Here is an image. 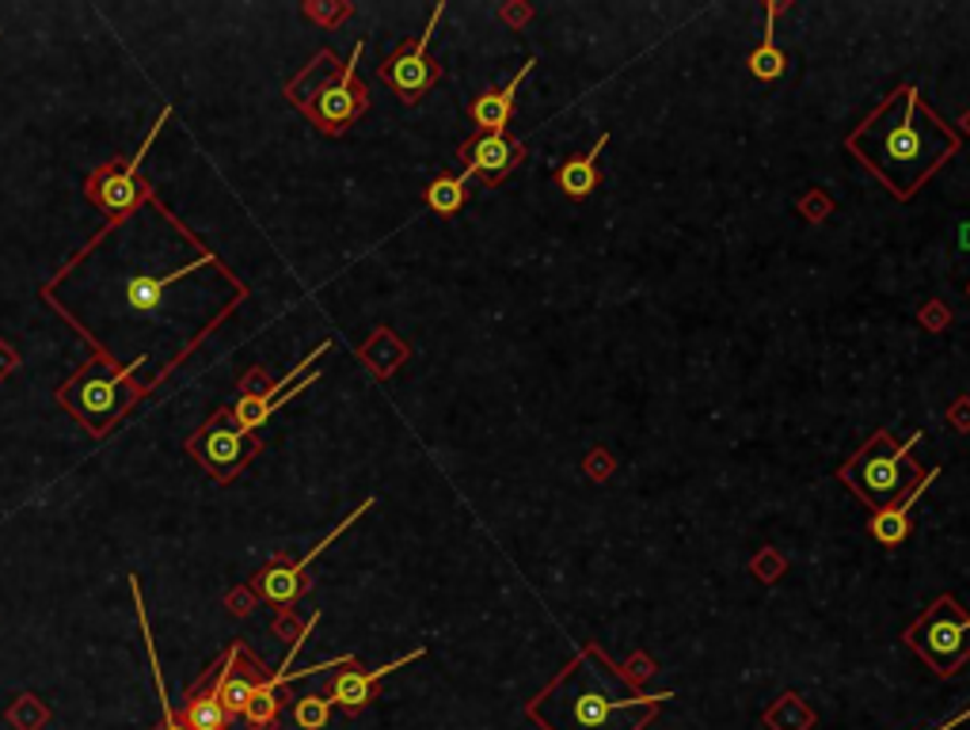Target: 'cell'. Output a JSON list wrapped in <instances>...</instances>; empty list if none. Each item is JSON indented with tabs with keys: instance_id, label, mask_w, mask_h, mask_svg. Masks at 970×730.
<instances>
[{
	"instance_id": "obj_5",
	"label": "cell",
	"mask_w": 970,
	"mask_h": 730,
	"mask_svg": "<svg viewBox=\"0 0 970 730\" xmlns=\"http://www.w3.org/2000/svg\"><path fill=\"white\" fill-rule=\"evenodd\" d=\"M903 643L936 673L941 681L956 678L970 663V613L951 594H941L910 628Z\"/></svg>"
},
{
	"instance_id": "obj_25",
	"label": "cell",
	"mask_w": 970,
	"mask_h": 730,
	"mask_svg": "<svg viewBox=\"0 0 970 730\" xmlns=\"http://www.w3.org/2000/svg\"><path fill=\"white\" fill-rule=\"evenodd\" d=\"M967 719H970V708H963V712H959V716H951V719H944V723L936 727V730H959V727L967 723Z\"/></svg>"
},
{
	"instance_id": "obj_13",
	"label": "cell",
	"mask_w": 970,
	"mask_h": 730,
	"mask_svg": "<svg viewBox=\"0 0 970 730\" xmlns=\"http://www.w3.org/2000/svg\"><path fill=\"white\" fill-rule=\"evenodd\" d=\"M526 157V145L511 134H476L472 141L461 145V160H465V175H480L488 187H499L514 168Z\"/></svg>"
},
{
	"instance_id": "obj_23",
	"label": "cell",
	"mask_w": 970,
	"mask_h": 730,
	"mask_svg": "<svg viewBox=\"0 0 970 730\" xmlns=\"http://www.w3.org/2000/svg\"><path fill=\"white\" fill-rule=\"evenodd\" d=\"M468 198V175H438L427 187V206L438 213V218H453V213L465 206Z\"/></svg>"
},
{
	"instance_id": "obj_1",
	"label": "cell",
	"mask_w": 970,
	"mask_h": 730,
	"mask_svg": "<svg viewBox=\"0 0 970 730\" xmlns=\"http://www.w3.org/2000/svg\"><path fill=\"white\" fill-rule=\"evenodd\" d=\"M963 137L929 107L918 84H898L849 137L845 149L883 183L898 202L913 198L951 157Z\"/></svg>"
},
{
	"instance_id": "obj_4",
	"label": "cell",
	"mask_w": 970,
	"mask_h": 730,
	"mask_svg": "<svg viewBox=\"0 0 970 730\" xmlns=\"http://www.w3.org/2000/svg\"><path fill=\"white\" fill-rule=\"evenodd\" d=\"M921 437H925V430L910 434L906 442H895L891 430H875V434L868 437L842 468H837V480H842L872 514L891 503H898V498L910 495V491L921 483V475H925V468L910 457L913 445H918Z\"/></svg>"
},
{
	"instance_id": "obj_8",
	"label": "cell",
	"mask_w": 970,
	"mask_h": 730,
	"mask_svg": "<svg viewBox=\"0 0 970 730\" xmlns=\"http://www.w3.org/2000/svg\"><path fill=\"white\" fill-rule=\"evenodd\" d=\"M442 15H445V4H434L427 27L415 38H407V42H400L396 50L381 61V69H377V76H381L404 103H419V99L442 81V65L430 58V38H434Z\"/></svg>"
},
{
	"instance_id": "obj_3",
	"label": "cell",
	"mask_w": 970,
	"mask_h": 730,
	"mask_svg": "<svg viewBox=\"0 0 970 730\" xmlns=\"http://www.w3.org/2000/svg\"><path fill=\"white\" fill-rule=\"evenodd\" d=\"M361 42L351 50V58L339 61L331 50H320L305 73H297L286 84V96L294 107H302L305 119L328 137H339L369 111V91L358 81Z\"/></svg>"
},
{
	"instance_id": "obj_7",
	"label": "cell",
	"mask_w": 970,
	"mask_h": 730,
	"mask_svg": "<svg viewBox=\"0 0 970 730\" xmlns=\"http://www.w3.org/2000/svg\"><path fill=\"white\" fill-rule=\"evenodd\" d=\"M168 119H172V107H164V111H160V119L152 122L149 137H145V141H142V149L130 152V160H111V164L96 168V172L88 175V183H84V195H88V202H96L99 210H103L107 218H111V225H107L103 233H99L91 244L103 240V236L111 233V228L119 225V221H126L130 213H134L142 202H152V187L142 180V175H137V168H142L145 152L152 149V141H157V134H160V129H164V122H168Z\"/></svg>"
},
{
	"instance_id": "obj_2",
	"label": "cell",
	"mask_w": 970,
	"mask_h": 730,
	"mask_svg": "<svg viewBox=\"0 0 970 730\" xmlns=\"http://www.w3.org/2000/svg\"><path fill=\"white\" fill-rule=\"evenodd\" d=\"M662 701L674 693H636L633 678L590 643L526 704V716L541 730H647Z\"/></svg>"
},
{
	"instance_id": "obj_16",
	"label": "cell",
	"mask_w": 970,
	"mask_h": 730,
	"mask_svg": "<svg viewBox=\"0 0 970 730\" xmlns=\"http://www.w3.org/2000/svg\"><path fill=\"white\" fill-rule=\"evenodd\" d=\"M537 69V58H526V65L514 73V81L506 88H488L472 103V126L480 134H506V126L514 122V107H518V88L526 84V76Z\"/></svg>"
},
{
	"instance_id": "obj_9",
	"label": "cell",
	"mask_w": 970,
	"mask_h": 730,
	"mask_svg": "<svg viewBox=\"0 0 970 730\" xmlns=\"http://www.w3.org/2000/svg\"><path fill=\"white\" fill-rule=\"evenodd\" d=\"M187 449H191V457H195L198 465L213 475V480L229 483L233 475H241L244 468L251 465V457H259L263 442H259L256 434L236 430L233 419H229V407H221V411H213V419L206 422L195 437H191Z\"/></svg>"
},
{
	"instance_id": "obj_14",
	"label": "cell",
	"mask_w": 970,
	"mask_h": 730,
	"mask_svg": "<svg viewBox=\"0 0 970 730\" xmlns=\"http://www.w3.org/2000/svg\"><path fill=\"white\" fill-rule=\"evenodd\" d=\"M263 670L267 666L259 663L244 643H233V647L225 651V663H221V673H218V701L225 704L229 719H244L251 693H256V685L267 678Z\"/></svg>"
},
{
	"instance_id": "obj_22",
	"label": "cell",
	"mask_w": 970,
	"mask_h": 730,
	"mask_svg": "<svg viewBox=\"0 0 970 730\" xmlns=\"http://www.w3.org/2000/svg\"><path fill=\"white\" fill-rule=\"evenodd\" d=\"M765 727L769 730H811L814 727V712L807 708V701L799 693H784L773 708H765Z\"/></svg>"
},
{
	"instance_id": "obj_6",
	"label": "cell",
	"mask_w": 970,
	"mask_h": 730,
	"mask_svg": "<svg viewBox=\"0 0 970 730\" xmlns=\"http://www.w3.org/2000/svg\"><path fill=\"white\" fill-rule=\"evenodd\" d=\"M137 366H145V358H134V362L122 369H114L111 362H88L65 388H58V399L81 415L91 434H107V430L114 426V419L137 399L134 392L126 388V381L137 373Z\"/></svg>"
},
{
	"instance_id": "obj_19",
	"label": "cell",
	"mask_w": 970,
	"mask_h": 730,
	"mask_svg": "<svg viewBox=\"0 0 970 730\" xmlns=\"http://www.w3.org/2000/svg\"><path fill=\"white\" fill-rule=\"evenodd\" d=\"M206 263H213V256H202V259H195V263L191 267H183V271H172V274H164V279H134L126 286V305H130V312H137V317H145V312H157L160 305H164V289L172 286V282H180V279H187V274H195L198 267H206Z\"/></svg>"
},
{
	"instance_id": "obj_10",
	"label": "cell",
	"mask_w": 970,
	"mask_h": 730,
	"mask_svg": "<svg viewBox=\"0 0 970 730\" xmlns=\"http://www.w3.org/2000/svg\"><path fill=\"white\" fill-rule=\"evenodd\" d=\"M369 510H373V498H366V503H361L358 510L351 514V518H343L335 529H328V533H323V541L312 544V548L305 552L302 559H294V564H286V559H274V564H267L263 571H256V579H251V590H256V594L263 597V602H271V605H294L297 597H302V590L309 586L305 571L312 567V559H317L323 548H331V544H335L339 536H343L346 529L354 525V521L366 518Z\"/></svg>"
},
{
	"instance_id": "obj_12",
	"label": "cell",
	"mask_w": 970,
	"mask_h": 730,
	"mask_svg": "<svg viewBox=\"0 0 970 730\" xmlns=\"http://www.w3.org/2000/svg\"><path fill=\"white\" fill-rule=\"evenodd\" d=\"M422 655H427V651L415 647L412 655L392 658V663L377 666V670H361L358 658H354L351 666H343V673H335V678L328 681V701H331V708H343L346 716H358L361 708H369V704H373L377 681L389 678V673H396V670H404V666H412L415 658H422Z\"/></svg>"
},
{
	"instance_id": "obj_20",
	"label": "cell",
	"mask_w": 970,
	"mask_h": 730,
	"mask_svg": "<svg viewBox=\"0 0 970 730\" xmlns=\"http://www.w3.org/2000/svg\"><path fill=\"white\" fill-rule=\"evenodd\" d=\"M776 15H781V4H765V35H761V46L746 58V65H750V73L758 76V81L773 84L784 76V69H788V58H784V50L776 46Z\"/></svg>"
},
{
	"instance_id": "obj_11",
	"label": "cell",
	"mask_w": 970,
	"mask_h": 730,
	"mask_svg": "<svg viewBox=\"0 0 970 730\" xmlns=\"http://www.w3.org/2000/svg\"><path fill=\"white\" fill-rule=\"evenodd\" d=\"M328 350H331V339H323L320 347L312 350V355L305 358V362H297L294 369H290V373L282 376L279 384H271V388L259 392V396H241V399H236V407H229V419H233V426H236V430H244V434H256V430L263 426V422L271 419V415L279 411V407L286 404V399L302 396V392L309 388V384H317V381H320L317 369H312V373H305V369L317 366L320 358L328 355Z\"/></svg>"
},
{
	"instance_id": "obj_21",
	"label": "cell",
	"mask_w": 970,
	"mask_h": 730,
	"mask_svg": "<svg viewBox=\"0 0 970 730\" xmlns=\"http://www.w3.org/2000/svg\"><path fill=\"white\" fill-rule=\"evenodd\" d=\"M130 594H134L137 620H142V632H145V647H149L152 678H157V689H160V727L157 730H191L187 723H183V716H175V712H172V701H168L164 673H160V666H157V651H152V632H149V617H145V602H142V586H137V579H130Z\"/></svg>"
},
{
	"instance_id": "obj_15",
	"label": "cell",
	"mask_w": 970,
	"mask_h": 730,
	"mask_svg": "<svg viewBox=\"0 0 970 730\" xmlns=\"http://www.w3.org/2000/svg\"><path fill=\"white\" fill-rule=\"evenodd\" d=\"M936 475H941V468H929L910 495L898 498V503H891V506H883V510H875L872 518H868V533H872L875 544H883V548H898V544L910 536V529H913L910 514H913V506L921 503V495H925V491L936 483Z\"/></svg>"
},
{
	"instance_id": "obj_18",
	"label": "cell",
	"mask_w": 970,
	"mask_h": 730,
	"mask_svg": "<svg viewBox=\"0 0 970 730\" xmlns=\"http://www.w3.org/2000/svg\"><path fill=\"white\" fill-rule=\"evenodd\" d=\"M610 145V134H602L594 141V149L587 152V157H575V160H564V164L556 168V183L560 190H564L567 198H587L594 195V187L602 183V175H598V157H602V149Z\"/></svg>"
},
{
	"instance_id": "obj_24",
	"label": "cell",
	"mask_w": 970,
	"mask_h": 730,
	"mask_svg": "<svg viewBox=\"0 0 970 730\" xmlns=\"http://www.w3.org/2000/svg\"><path fill=\"white\" fill-rule=\"evenodd\" d=\"M331 719V701L328 696H302V701L294 704V723L302 730H323Z\"/></svg>"
},
{
	"instance_id": "obj_17",
	"label": "cell",
	"mask_w": 970,
	"mask_h": 730,
	"mask_svg": "<svg viewBox=\"0 0 970 730\" xmlns=\"http://www.w3.org/2000/svg\"><path fill=\"white\" fill-rule=\"evenodd\" d=\"M221 663H225V655H221L218 663H213L210 670L202 673V681H195V685H191L187 704H183V723H187L191 730H229V727H233V719H229L225 704L218 701Z\"/></svg>"
}]
</instances>
